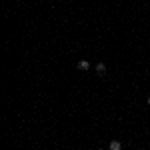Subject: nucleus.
<instances>
[{
	"label": "nucleus",
	"mask_w": 150,
	"mask_h": 150,
	"mask_svg": "<svg viewBox=\"0 0 150 150\" xmlns=\"http://www.w3.org/2000/svg\"><path fill=\"white\" fill-rule=\"evenodd\" d=\"M76 66H78V70H88L90 68V62H88V60H80Z\"/></svg>",
	"instance_id": "f257e3e1"
},
{
	"label": "nucleus",
	"mask_w": 150,
	"mask_h": 150,
	"mask_svg": "<svg viewBox=\"0 0 150 150\" xmlns=\"http://www.w3.org/2000/svg\"><path fill=\"white\" fill-rule=\"evenodd\" d=\"M96 72H98V76H104L106 74V64H98L96 66Z\"/></svg>",
	"instance_id": "f03ea898"
},
{
	"label": "nucleus",
	"mask_w": 150,
	"mask_h": 150,
	"mask_svg": "<svg viewBox=\"0 0 150 150\" xmlns=\"http://www.w3.org/2000/svg\"><path fill=\"white\" fill-rule=\"evenodd\" d=\"M110 150H122V144H120L118 140H112V142H110Z\"/></svg>",
	"instance_id": "7ed1b4c3"
},
{
	"label": "nucleus",
	"mask_w": 150,
	"mask_h": 150,
	"mask_svg": "<svg viewBox=\"0 0 150 150\" xmlns=\"http://www.w3.org/2000/svg\"><path fill=\"white\" fill-rule=\"evenodd\" d=\"M148 104H150V96H148Z\"/></svg>",
	"instance_id": "20e7f679"
},
{
	"label": "nucleus",
	"mask_w": 150,
	"mask_h": 150,
	"mask_svg": "<svg viewBox=\"0 0 150 150\" xmlns=\"http://www.w3.org/2000/svg\"><path fill=\"white\" fill-rule=\"evenodd\" d=\"M100 150H102V148H100Z\"/></svg>",
	"instance_id": "39448f33"
}]
</instances>
